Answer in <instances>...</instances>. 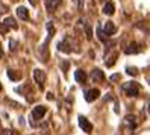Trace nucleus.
Masks as SVG:
<instances>
[{"instance_id":"f257e3e1","label":"nucleus","mask_w":150,"mask_h":135,"mask_svg":"<svg viewBox=\"0 0 150 135\" xmlns=\"http://www.w3.org/2000/svg\"><path fill=\"white\" fill-rule=\"evenodd\" d=\"M123 90L126 91V94L129 97H135L138 96V91H139V85L137 82H126L125 85H123Z\"/></svg>"},{"instance_id":"f03ea898","label":"nucleus","mask_w":150,"mask_h":135,"mask_svg":"<svg viewBox=\"0 0 150 135\" xmlns=\"http://www.w3.org/2000/svg\"><path fill=\"white\" fill-rule=\"evenodd\" d=\"M47 112V108L46 106H42V105H38V106H35L33 108V111H32V117L35 120H41L44 115H46Z\"/></svg>"},{"instance_id":"7ed1b4c3","label":"nucleus","mask_w":150,"mask_h":135,"mask_svg":"<svg viewBox=\"0 0 150 135\" xmlns=\"http://www.w3.org/2000/svg\"><path fill=\"white\" fill-rule=\"evenodd\" d=\"M79 126H81V129H82L83 132H86V134H90V132L93 131V124L90 123V120H86L83 115L79 117Z\"/></svg>"},{"instance_id":"20e7f679","label":"nucleus","mask_w":150,"mask_h":135,"mask_svg":"<svg viewBox=\"0 0 150 135\" xmlns=\"http://www.w3.org/2000/svg\"><path fill=\"white\" fill-rule=\"evenodd\" d=\"M33 77H35V80H37V84L40 85V88H42V84L46 82V73H44L42 70L37 68L33 71Z\"/></svg>"},{"instance_id":"39448f33","label":"nucleus","mask_w":150,"mask_h":135,"mask_svg":"<svg viewBox=\"0 0 150 135\" xmlns=\"http://www.w3.org/2000/svg\"><path fill=\"white\" fill-rule=\"evenodd\" d=\"M99 96H100V91L97 88H93V90H90V91L85 93V100L86 102H94Z\"/></svg>"},{"instance_id":"423d86ee","label":"nucleus","mask_w":150,"mask_h":135,"mask_svg":"<svg viewBox=\"0 0 150 135\" xmlns=\"http://www.w3.org/2000/svg\"><path fill=\"white\" fill-rule=\"evenodd\" d=\"M61 2H62V0H47V2H46V9L49 12H53L56 8L61 5Z\"/></svg>"},{"instance_id":"0eeeda50","label":"nucleus","mask_w":150,"mask_h":135,"mask_svg":"<svg viewBox=\"0 0 150 135\" xmlns=\"http://www.w3.org/2000/svg\"><path fill=\"white\" fill-rule=\"evenodd\" d=\"M91 79L94 80V82H102V80L105 79V75H103V71H100L99 68H96L91 71Z\"/></svg>"},{"instance_id":"6e6552de","label":"nucleus","mask_w":150,"mask_h":135,"mask_svg":"<svg viewBox=\"0 0 150 135\" xmlns=\"http://www.w3.org/2000/svg\"><path fill=\"white\" fill-rule=\"evenodd\" d=\"M105 33L108 35V37H111V35H114V32L117 31V28H115V24H114L112 21H106L105 23Z\"/></svg>"},{"instance_id":"1a4fd4ad","label":"nucleus","mask_w":150,"mask_h":135,"mask_svg":"<svg viewBox=\"0 0 150 135\" xmlns=\"http://www.w3.org/2000/svg\"><path fill=\"white\" fill-rule=\"evenodd\" d=\"M138 52H141V49H139V46H138L137 43H132L129 47L125 49V53H126V55H135V53H138Z\"/></svg>"},{"instance_id":"9d476101","label":"nucleus","mask_w":150,"mask_h":135,"mask_svg":"<svg viewBox=\"0 0 150 135\" xmlns=\"http://www.w3.org/2000/svg\"><path fill=\"white\" fill-rule=\"evenodd\" d=\"M74 79L77 80L79 84H85V80H86V73L83 70H76L74 71Z\"/></svg>"},{"instance_id":"9b49d317","label":"nucleus","mask_w":150,"mask_h":135,"mask_svg":"<svg viewBox=\"0 0 150 135\" xmlns=\"http://www.w3.org/2000/svg\"><path fill=\"white\" fill-rule=\"evenodd\" d=\"M17 15H18L21 20H29V11L26 9L24 6H18V8H17Z\"/></svg>"},{"instance_id":"f8f14e48","label":"nucleus","mask_w":150,"mask_h":135,"mask_svg":"<svg viewBox=\"0 0 150 135\" xmlns=\"http://www.w3.org/2000/svg\"><path fill=\"white\" fill-rule=\"evenodd\" d=\"M114 11H115V6H114V3H112V2H108L106 5L103 6V12L106 14V15H112V14H114Z\"/></svg>"},{"instance_id":"ddd939ff","label":"nucleus","mask_w":150,"mask_h":135,"mask_svg":"<svg viewBox=\"0 0 150 135\" xmlns=\"http://www.w3.org/2000/svg\"><path fill=\"white\" fill-rule=\"evenodd\" d=\"M58 50L65 52V53H70V52H71V49H70V46H68L67 41H61V43L58 44Z\"/></svg>"},{"instance_id":"4468645a","label":"nucleus","mask_w":150,"mask_h":135,"mask_svg":"<svg viewBox=\"0 0 150 135\" xmlns=\"http://www.w3.org/2000/svg\"><path fill=\"white\" fill-rule=\"evenodd\" d=\"M8 77H9L11 80H20L21 75L17 73V71H14V70H8Z\"/></svg>"},{"instance_id":"2eb2a0df","label":"nucleus","mask_w":150,"mask_h":135,"mask_svg":"<svg viewBox=\"0 0 150 135\" xmlns=\"http://www.w3.org/2000/svg\"><path fill=\"white\" fill-rule=\"evenodd\" d=\"M8 28H12V29H17L18 26H17V23H15V20L12 18V17H8V18H5V21H3Z\"/></svg>"},{"instance_id":"dca6fc26","label":"nucleus","mask_w":150,"mask_h":135,"mask_svg":"<svg viewBox=\"0 0 150 135\" xmlns=\"http://www.w3.org/2000/svg\"><path fill=\"white\" fill-rule=\"evenodd\" d=\"M47 31H49V38H47V41H46V43H49V40L55 35V28H53V23H52V21H49V23H47Z\"/></svg>"},{"instance_id":"f3484780","label":"nucleus","mask_w":150,"mask_h":135,"mask_svg":"<svg viewBox=\"0 0 150 135\" xmlns=\"http://www.w3.org/2000/svg\"><path fill=\"white\" fill-rule=\"evenodd\" d=\"M97 37H99V40H100V41H105L108 35L105 33V31H103L102 28H97Z\"/></svg>"},{"instance_id":"a211bd4d","label":"nucleus","mask_w":150,"mask_h":135,"mask_svg":"<svg viewBox=\"0 0 150 135\" xmlns=\"http://www.w3.org/2000/svg\"><path fill=\"white\" fill-rule=\"evenodd\" d=\"M126 73L130 76H137L138 75V68L137 67H126Z\"/></svg>"},{"instance_id":"6ab92c4d","label":"nucleus","mask_w":150,"mask_h":135,"mask_svg":"<svg viewBox=\"0 0 150 135\" xmlns=\"http://www.w3.org/2000/svg\"><path fill=\"white\" fill-rule=\"evenodd\" d=\"M126 120H127L132 126H135V123H137V115H134V114H129V115H126Z\"/></svg>"},{"instance_id":"aec40b11","label":"nucleus","mask_w":150,"mask_h":135,"mask_svg":"<svg viewBox=\"0 0 150 135\" xmlns=\"http://www.w3.org/2000/svg\"><path fill=\"white\" fill-rule=\"evenodd\" d=\"M85 32H86V38H88V40H91V38H93V33H91V26L85 24Z\"/></svg>"},{"instance_id":"412c9836","label":"nucleus","mask_w":150,"mask_h":135,"mask_svg":"<svg viewBox=\"0 0 150 135\" xmlns=\"http://www.w3.org/2000/svg\"><path fill=\"white\" fill-rule=\"evenodd\" d=\"M8 31H9V28H8V26L5 24V23H0V33H8Z\"/></svg>"},{"instance_id":"4be33fe9","label":"nucleus","mask_w":150,"mask_h":135,"mask_svg":"<svg viewBox=\"0 0 150 135\" xmlns=\"http://www.w3.org/2000/svg\"><path fill=\"white\" fill-rule=\"evenodd\" d=\"M109 59H111V61H108V62H106V65H108V67H111L112 64H115V59H117V53H114V55H112V56H111Z\"/></svg>"},{"instance_id":"5701e85b","label":"nucleus","mask_w":150,"mask_h":135,"mask_svg":"<svg viewBox=\"0 0 150 135\" xmlns=\"http://www.w3.org/2000/svg\"><path fill=\"white\" fill-rule=\"evenodd\" d=\"M0 135H18L15 131H12V129H6V131H3Z\"/></svg>"},{"instance_id":"b1692460","label":"nucleus","mask_w":150,"mask_h":135,"mask_svg":"<svg viewBox=\"0 0 150 135\" xmlns=\"http://www.w3.org/2000/svg\"><path fill=\"white\" fill-rule=\"evenodd\" d=\"M15 46H17V43H15V41H9V49H11V50H12V52H14V50H15V49H17V47H15Z\"/></svg>"},{"instance_id":"393cba45","label":"nucleus","mask_w":150,"mask_h":135,"mask_svg":"<svg viewBox=\"0 0 150 135\" xmlns=\"http://www.w3.org/2000/svg\"><path fill=\"white\" fill-rule=\"evenodd\" d=\"M118 79H120V75H112V76H111L112 82H115V80H118Z\"/></svg>"},{"instance_id":"a878e982","label":"nucleus","mask_w":150,"mask_h":135,"mask_svg":"<svg viewBox=\"0 0 150 135\" xmlns=\"http://www.w3.org/2000/svg\"><path fill=\"white\" fill-rule=\"evenodd\" d=\"M29 3H30L32 6H37V5H38V0H29Z\"/></svg>"},{"instance_id":"bb28decb","label":"nucleus","mask_w":150,"mask_h":135,"mask_svg":"<svg viewBox=\"0 0 150 135\" xmlns=\"http://www.w3.org/2000/svg\"><path fill=\"white\" fill-rule=\"evenodd\" d=\"M47 99H49V100H53V94H52V93H47Z\"/></svg>"},{"instance_id":"cd10ccee","label":"nucleus","mask_w":150,"mask_h":135,"mask_svg":"<svg viewBox=\"0 0 150 135\" xmlns=\"http://www.w3.org/2000/svg\"><path fill=\"white\" fill-rule=\"evenodd\" d=\"M3 56V52H2V47H0V58Z\"/></svg>"},{"instance_id":"c85d7f7f","label":"nucleus","mask_w":150,"mask_h":135,"mask_svg":"<svg viewBox=\"0 0 150 135\" xmlns=\"http://www.w3.org/2000/svg\"><path fill=\"white\" fill-rule=\"evenodd\" d=\"M149 112H150V106H149Z\"/></svg>"},{"instance_id":"c756f323","label":"nucleus","mask_w":150,"mask_h":135,"mask_svg":"<svg viewBox=\"0 0 150 135\" xmlns=\"http://www.w3.org/2000/svg\"><path fill=\"white\" fill-rule=\"evenodd\" d=\"M0 90H2V85H0Z\"/></svg>"}]
</instances>
